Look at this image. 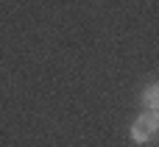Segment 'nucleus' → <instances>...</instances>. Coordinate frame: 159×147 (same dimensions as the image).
Here are the masks:
<instances>
[{"mask_svg": "<svg viewBox=\"0 0 159 147\" xmlns=\"http://www.w3.org/2000/svg\"><path fill=\"white\" fill-rule=\"evenodd\" d=\"M129 136L134 145H151L159 136V114L157 111H143L129 128Z\"/></svg>", "mask_w": 159, "mask_h": 147, "instance_id": "obj_1", "label": "nucleus"}, {"mask_svg": "<svg viewBox=\"0 0 159 147\" xmlns=\"http://www.w3.org/2000/svg\"><path fill=\"white\" fill-rule=\"evenodd\" d=\"M140 103H143V108H145V111H157V114H159V81L148 83V86L143 89Z\"/></svg>", "mask_w": 159, "mask_h": 147, "instance_id": "obj_2", "label": "nucleus"}]
</instances>
